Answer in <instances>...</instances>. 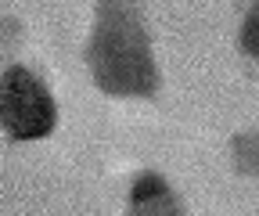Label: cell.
<instances>
[{"label":"cell","instance_id":"1","mask_svg":"<svg viewBox=\"0 0 259 216\" xmlns=\"http://www.w3.org/2000/svg\"><path fill=\"white\" fill-rule=\"evenodd\" d=\"M148 0H94L87 65L94 87L112 98H155L162 76L144 25Z\"/></svg>","mask_w":259,"mask_h":216},{"label":"cell","instance_id":"2","mask_svg":"<svg viewBox=\"0 0 259 216\" xmlns=\"http://www.w3.org/2000/svg\"><path fill=\"white\" fill-rule=\"evenodd\" d=\"M0 122L11 141H44L58 126L51 87L25 65H8L0 87Z\"/></svg>","mask_w":259,"mask_h":216},{"label":"cell","instance_id":"3","mask_svg":"<svg viewBox=\"0 0 259 216\" xmlns=\"http://www.w3.org/2000/svg\"><path fill=\"white\" fill-rule=\"evenodd\" d=\"M126 212H134V216H180L184 205H180L177 191L166 184V177H162V173L141 169L137 180H134V188H130Z\"/></svg>","mask_w":259,"mask_h":216},{"label":"cell","instance_id":"4","mask_svg":"<svg viewBox=\"0 0 259 216\" xmlns=\"http://www.w3.org/2000/svg\"><path fill=\"white\" fill-rule=\"evenodd\" d=\"M231 159L241 177L259 180V130H245L231 141Z\"/></svg>","mask_w":259,"mask_h":216},{"label":"cell","instance_id":"5","mask_svg":"<svg viewBox=\"0 0 259 216\" xmlns=\"http://www.w3.org/2000/svg\"><path fill=\"white\" fill-rule=\"evenodd\" d=\"M238 47H241V54H245L248 61H255V65H259V0L245 11V18H241Z\"/></svg>","mask_w":259,"mask_h":216}]
</instances>
